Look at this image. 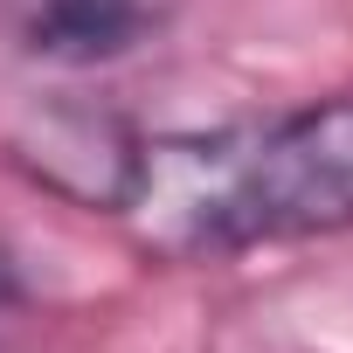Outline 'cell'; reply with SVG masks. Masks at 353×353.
<instances>
[{
  "label": "cell",
  "mask_w": 353,
  "mask_h": 353,
  "mask_svg": "<svg viewBox=\"0 0 353 353\" xmlns=\"http://www.w3.org/2000/svg\"><path fill=\"white\" fill-rule=\"evenodd\" d=\"M118 222H132V236L173 263L236 256L298 236H346L353 229V90L277 118L145 139L139 188Z\"/></svg>",
  "instance_id": "6da1fadb"
},
{
  "label": "cell",
  "mask_w": 353,
  "mask_h": 353,
  "mask_svg": "<svg viewBox=\"0 0 353 353\" xmlns=\"http://www.w3.org/2000/svg\"><path fill=\"white\" fill-rule=\"evenodd\" d=\"M8 159L35 188H49V194H63V201H77L90 215H125V201L139 188L145 132L125 111H111V104L56 97V104H35L14 125Z\"/></svg>",
  "instance_id": "7a4b0ae2"
},
{
  "label": "cell",
  "mask_w": 353,
  "mask_h": 353,
  "mask_svg": "<svg viewBox=\"0 0 353 353\" xmlns=\"http://www.w3.org/2000/svg\"><path fill=\"white\" fill-rule=\"evenodd\" d=\"M181 0H21V42L42 63H118L152 42Z\"/></svg>",
  "instance_id": "3957f363"
},
{
  "label": "cell",
  "mask_w": 353,
  "mask_h": 353,
  "mask_svg": "<svg viewBox=\"0 0 353 353\" xmlns=\"http://www.w3.org/2000/svg\"><path fill=\"white\" fill-rule=\"evenodd\" d=\"M21 312H28V284H21V263L0 250V339H8L14 325H21Z\"/></svg>",
  "instance_id": "277c9868"
}]
</instances>
